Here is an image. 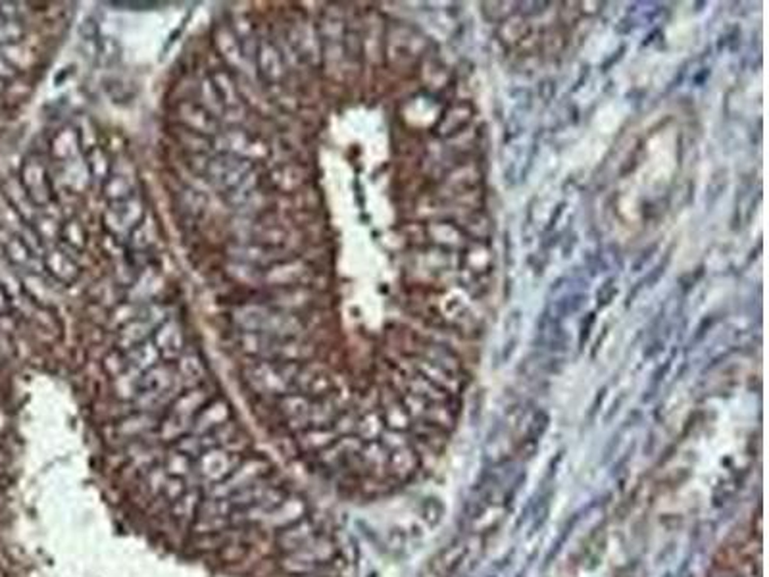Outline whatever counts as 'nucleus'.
Returning <instances> with one entry per match:
<instances>
[{"instance_id":"obj_13","label":"nucleus","mask_w":769,"mask_h":577,"mask_svg":"<svg viewBox=\"0 0 769 577\" xmlns=\"http://www.w3.org/2000/svg\"><path fill=\"white\" fill-rule=\"evenodd\" d=\"M233 512V504L229 498H206L203 496L201 504L196 508L198 518H218V516H229Z\"/></svg>"},{"instance_id":"obj_12","label":"nucleus","mask_w":769,"mask_h":577,"mask_svg":"<svg viewBox=\"0 0 769 577\" xmlns=\"http://www.w3.org/2000/svg\"><path fill=\"white\" fill-rule=\"evenodd\" d=\"M162 466L168 471V476H171V478H183L185 479L193 471L194 461H193V458H189L187 454H183L179 451L171 449L166 454L164 461H162Z\"/></svg>"},{"instance_id":"obj_14","label":"nucleus","mask_w":769,"mask_h":577,"mask_svg":"<svg viewBox=\"0 0 769 577\" xmlns=\"http://www.w3.org/2000/svg\"><path fill=\"white\" fill-rule=\"evenodd\" d=\"M187 491V483H185V479L183 478H168V481L164 483V487H162V491H160V496L164 498V501H168L169 504H174L177 498Z\"/></svg>"},{"instance_id":"obj_8","label":"nucleus","mask_w":769,"mask_h":577,"mask_svg":"<svg viewBox=\"0 0 769 577\" xmlns=\"http://www.w3.org/2000/svg\"><path fill=\"white\" fill-rule=\"evenodd\" d=\"M308 512H310V506H308L307 498H304L302 495L290 493L280 506L273 508L272 512H268L266 516L262 518L260 526L270 530V531H277L285 526H290V523L300 520L304 514H308Z\"/></svg>"},{"instance_id":"obj_7","label":"nucleus","mask_w":769,"mask_h":577,"mask_svg":"<svg viewBox=\"0 0 769 577\" xmlns=\"http://www.w3.org/2000/svg\"><path fill=\"white\" fill-rule=\"evenodd\" d=\"M22 185L25 194H28V199L37 206H45L55 199V194H52V181L48 177L47 168L35 159L23 164Z\"/></svg>"},{"instance_id":"obj_5","label":"nucleus","mask_w":769,"mask_h":577,"mask_svg":"<svg viewBox=\"0 0 769 577\" xmlns=\"http://www.w3.org/2000/svg\"><path fill=\"white\" fill-rule=\"evenodd\" d=\"M243 458H245L243 452L233 454V452H228L221 447H216V449H210V451H206L198 456L194 461L193 469L203 478L204 485H212V483H218V481L228 478L231 471L238 464H241Z\"/></svg>"},{"instance_id":"obj_3","label":"nucleus","mask_w":769,"mask_h":577,"mask_svg":"<svg viewBox=\"0 0 769 577\" xmlns=\"http://www.w3.org/2000/svg\"><path fill=\"white\" fill-rule=\"evenodd\" d=\"M325 531H329L325 520L310 510L308 514H304L300 520L290 523V526L273 531V553L275 556H280L308 547Z\"/></svg>"},{"instance_id":"obj_15","label":"nucleus","mask_w":769,"mask_h":577,"mask_svg":"<svg viewBox=\"0 0 769 577\" xmlns=\"http://www.w3.org/2000/svg\"><path fill=\"white\" fill-rule=\"evenodd\" d=\"M112 6H119V8H127V10H151V8H154V6H158V4H154V3H114Z\"/></svg>"},{"instance_id":"obj_2","label":"nucleus","mask_w":769,"mask_h":577,"mask_svg":"<svg viewBox=\"0 0 769 577\" xmlns=\"http://www.w3.org/2000/svg\"><path fill=\"white\" fill-rule=\"evenodd\" d=\"M272 464L268 458H264L260 454H250L245 456L241 464H238L231 474L212 485H204L203 493L206 498H229L231 495L243 491L250 485H255L256 481L264 479L268 474H272Z\"/></svg>"},{"instance_id":"obj_10","label":"nucleus","mask_w":769,"mask_h":577,"mask_svg":"<svg viewBox=\"0 0 769 577\" xmlns=\"http://www.w3.org/2000/svg\"><path fill=\"white\" fill-rule=\"evenodd\" d=\"M203 496H204V493L201 487H189L177 498L174 504H171L169 518L174 520L177 531L189 528V523L194 520L196 508H198V504H201Z\"/></svg>"},{"instance_id":"obj_11","label":"nucleus","mask_w":769,"mask_h":577,"mask_svg":"<svg viewBox=\"0 0 769 577\" xmlns=\"http://www.w3.org/2000/svg\"><path fill=\"white\" fill-rule=\"evenodd\" d=\"M154 339V347L160 354L162 358H166V362H174L179 360L181 350H183V333L176 323H164L160 332H156L152 335Z\"/></svg>"},{"instance_id":"obj_4","label":"nucleus","mask_w":769,"mask_h":577,"mask_svg":"<svg viewBox=\"0 0 769 577\" xmlns=\"http://www.w3.org/2000/svg\"><path fill=\"white\" fill-rule=\"evenodd\" d=\"M252 164L235 154H221L212 159L208 164V179L218 185L223 193L235 194L250 181Z\"/></svg>"},{"instance_id":"obj_9","label":"nucleus","mask_w":769,"mask_h":577,"mask_svg":"<svg viewBox=\"0 0 769 577\" xmlns=\"http://www.w3.org/2000/svg\"><path fill=\"white\" fill-rule=\"evenodd\" d=\"M231 419V410L229 404L225 402L223 399H210L204 409L198 412L193 419V427L187 433V435L193 437H201L204 433H208L210 429L218 427L220 424H225Z\"/></svg>"},{"instance_id":"obj_6","label":"nucleus","mask_w":769,"mask_h":577,"mask_svg":"<svg viewBox=\"0 0 769 577\" xmlns=\"http://www.w3.org/2000/svg\"><path fill=\"white\" fill-rule=\"evenodd\" d=\"M143 208L135 199H127L122 202H112V206L106 210L104 214V226L116 237H124V235H131L137 229V226L143 221Z\"/></svg>"},{"instance_id":"obj_1","label":"nucleus","mask_w":769,"mask_h":577,"mask_svg":"<svg viewBox=\"0 0 769 577\" xmlns=\"http://www.w3.org/2000/svg\"><path fill=\"white\" fill-rule=\"evenodd\" d=\"M208 400L210 392L203 385H196L185 392L183 397H177L168 406L166 414L160 418V424H158L156 429L158 439L166 444L176 443L179 437L187 435L193 427L194 416L204 409Z\"/></svg>"},{"instance_id":"obj_16","label":"nucleus","mask_w":769,"mask_h":577,"mask_svg":"<svg viewBox=\"0 0 769 577\" xmlns=\"http://www.w3.org/2000/svg\"><path fill=\"white\" fill-rule=\"evenodd\" d=\"M8 308H10L8 297H6V293L3 291V287H0V314H4Z\"/></svg>"}]
</instances>
